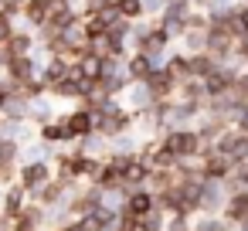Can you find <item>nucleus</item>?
I'll list each match as a JSON object with an SVG mask.
<instances>
[{
	"label": "nucleus",
	"mask_w": 248,
	"mask_h": 231,
	"mask_svg": "<svg viewBox=\"0 0 248 231\" xmlns=\"http://www.w3.org/2000/svg\"><path fill=\"white\" fill-rule=\"evenodd\" d=\"M163 150H170L177 160H187V156H197L201 153V133H190V129H170L163 133Z\"/></svg>",
	"instance_id": "nucleus-1"
},
{
	"label": "nucleus",
	"mask_w": 248,
	"mask_h": 231,
	"mask_svg": "<svg viewBox=\"0 0 248 231\" xmlns=\"http://www.w3.org/2000/svg\"><path fill=\"white\" fill-rule=\"evenodd\" d=\"M146 85H150V95H153V102H167V99H173V92H177V78L167 72V65H156L153 68V75L146 78Z\"/></svg>",
	"instance_id": "nucleus-2"
},
{
	"label": "nucleus",
	"mask_w": 248,
	"mask_h": 231,
	"mask_svg": "<svg viewBox=\"0 0 248 231\" xmlns=\"http://www.w3.org/2000/svg\"><path fill=\"white\" fill-rule=\"evenodd\" d=\"M4 68H7V75H11L14 82H31V78H41V68H38V62H34L31 55H17V58H11Z\"/></svg>",
	"instance_id": "nucleus-3"
},
{
	"label": "nucleus",
	"mask_w": 248,
	"mask_h": 231,
	"mask_svg": "<svg viewBox=\"0 0 248 231\" xmlns=\"http://www.w3.org/2000/svg\"><path fill=\"white\" fill-rule=\"evenodd\" d=\"M153 68H156V65H153L143 51H136V55L126 62V75H129V82H146V78L153 75Z\"/></svg>",
	"instance_id": "nucleus-4"
},
{
	"label": "nucleus",
	"mask_w": 248,
	"mask_h": 231,
	"mask_svg": "<svg viewBox=\"0 0 248 231\" xmlns=\"http://www.w3.org/2000/svg\"><path fill=\"white\" fill-rule=\"evenodd\" d=\"M65 119H68V129H72V136H75V139H82V136H89V133L95 129V123H92V112H89V109H75V112H68Z\"/></svg>",
	"instance_id": "nucleus-5"
},
{
	"label": "nucleus",
	"mask_w": 248,
	"mask_h": 231,
	"mask_svg": "<svg viewBox=\"0 0 248 231\" xmlns=\"http://www.w3.org/2000/svg\"><path fill=\"white\" fill-rule=\"evenodd\" d=\"M41 136H45L48 143H65V139H75V136H72V129H68V119H65V116H62V119L45 123V126H41Z\"/></svg>",
	"instance_id": "nucleus-6"
},
{
	"label": "nucleus",
	"mask_w": 248,
	"mask_h": 231,
	"mask_svg": "<svg viewBox=\"0 0 248 231\" xmlns=\"http://www.w3.org/2000/svg\"><path fill=\"white\" fill-rule=\"evenodd\" d=\"M214 68H217V62H214L207 51H197V55H190V75H194V78H207Z\"/></svg>",
	"instance_id": "nucleus-7"
},
{
	"label": "nucleus",
	"mask_w": 248,
	"mask_h": 231,
	"mask_svg": "<svg viewBox=\"0 0 248 231\" xmlns=\"http://www.w3.org/2000/svg\"><path fill=\"white\" fill-rule=\"evenodd\" d=\"M180 38H184V48H187V55H197V51H204V48H207V31L187 28Z\"/></svg>",
	"instance_id": "nucleus-8"
},
{
	"label": "nucleus",
	"mask_w": 248,
	"mask_h": 231,
	"mask_svg": "<svg viewBox=\"0 0 248 231\" xmlns=\"http://www.w3.org/2000/svg\"><path fill=\"white\" fill-rule=\"evenodd\" d=\"M112 7H116L119 17H126V21H140V17H143V0H112Z\"/></svg>",
	"instance_id": "nucleus-9"
},
{
	"label": "nucleus",
	"mask_w": 248,
	"mask_h": 231,
	"mask_svg": "<svg viewBox=\"0 0 248 231\" xmlns=\"http://www.w3.org/2000/svg\"><path fill=\"white\" fill-rule=\"evenodd\" d=\"M167 72H170L177 82H184V78L190 75V55H173V58H167Z\"/></svg>",
	"instance_id": "nucleus-10"
},
{
	"label": "nucleus",
	"mask_w": 248,
	"mask_h": 231,
	"mask_svg": "<svg viewBox=\"0 0 248 231\" xmlns=\"http://www.w3.org/2000/svg\"><path fill=\"white\" fill-rule=\"evenodd\" d=\"M45 180H48V167L45 163H31L24 170V187H41Z\"/></svg>",
	"instance_id": "nucleus-11"
},
{
	"label": "nucleus",
	"mask_w": 248,
	"mask_h": 231,
	"mask_svg": "<svg viewBox=\"0 0 248 231\" xmlns=\"http://www.w3.org/2000/svg\"><path fill=\"white\" fill-rule=\"evenodd\" d=\"M228 214H231V217H245V214H248V194H234Z\"/></svg>",
	"instance_id": "nucleus-12"
},
{
	"label": "nucleus",
	"mask_w": 248,
	"mask_h": 231,
	"mask_svg": "<svg viewBox=\"0 0 248 231\" xmlns=\"http://www.w3.org/2000/svg\"><path fill=\"white\" fill-rule=\"evenodd\" d=\"M17 156V143L7 139V136H0V163H11Z\"/></svg>",
	"instance_id": "nucleus-13"
},
{
	"label": "nucleus",
	"mask_w": 248,
	"mask_h": 231,
	"mask_svg": "<svg viewBox=\"0 0 248 231\" xmlns=\"http://www.w3.org/2000/svg\"><path fill=\"white\" fill-rule=\"evenodd\" d=\"M146 211H150V197L146 194H133L129 197V214L136 217V214H146Z\"/></svg>",
	"instance_id": "nucleus-14"
},
{
	"label": "nucleus",
	"mask_w": 248,
	"mask_h": 231,
	"mask_svg": "<svg viewBox=\"0 0 248 231\" xmlns=\"http://www.w3.org/2000/svg\"><path fill=\"white\" fill-rule=\"evenodd\" d=\"M14 31H17V28H14V17H4V14H0V45H4Z\"/></svg>",
	"instance_id": "nucleus-15"
},
{
	"label": "nucleus",
	"mask_w": 248,
	"mask_h": 231,
	"mask_svg": "<svg viewBox=\"0 0 248 231\" xmlns=\"http://www.w3.org/2000/svg\"><path fill=\"white\" fill-rule=\"evenodd\" d=\"M163 7H167V0H143V14H163Z\"/></svg>",
	"instance_id": "nucleus-16"
},
{
	"label": "nucleus",
	"mask_w": 248,
	"mask_h": 231,
	"mask_svg": "<svg viewBox=\"0 0 248 231\" xmlns=\"http://www.w3.org/2000/svg\"><path fill=\"white\" fill-rule=\"evenodd\" d=\"M7 99H11V92H7L4 85H0V112H4V109H7Z\"/></svg>",
	"instance_id": "nucleus-17"
},
{
	"label": "nucleus",
	"mask_w": 248,
	"mask_h": 231,
	"mask_svg": "<svg viewBox=\"0 0 248 231\" xmlns=\"http://www.w3.org/2000/svg\"><path fill=\"white\" fill-rule=\"evenodd\" d=\"M201 231H224V224H204Z\"/></svg>",
	"instance_id": "nucleus-18"
},
{
	"label": "nucleus",
	"mask_w": 248,
	"mask_h": 231,
	"mask_svg": "<svg viewBox=\"0 0 248 231\" xmlns=\"http://www.w3.org/2000/svg\"><path fill=\"white\" fill-rule=\"evenodd\" d=\"M241 180H245V184H248V167H241Z\"/></svg>",
	"instance_id": "nucleus-19"
},
{
	"label": "nucleus",
	"mask_w": 248,
	"mask_h": 231,
	"mask_svg": "<svg viewBox=\"0 0 248 231\" xmlns=\"http://www.w3.org/2000/svg\"><path fill=\"white\" fill-rule=\"evenodd\" d=\"M245 231H248V217H245Z\"/></svg>",
	"instance_id": "nucleus-20"
},
{
	"label": "nucleus",
	"mask_w": 248,
	"mask_h": 231,
	"mask_svg": "<svg viewBox=\"0 0 248 231\" xmlns=\"http://www.w3.org/2000/svg\"><path fill=\"white\" fill-rule=\"evenodd\" d=\"M197 4H204V0H197Z\"/></svg>",
	"instance_id": "nucleus-21"
}]
</instances>
